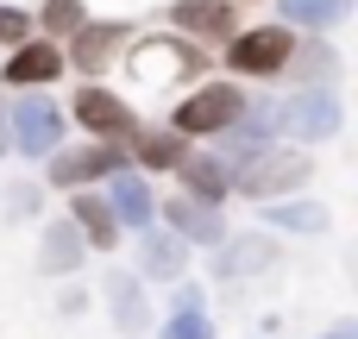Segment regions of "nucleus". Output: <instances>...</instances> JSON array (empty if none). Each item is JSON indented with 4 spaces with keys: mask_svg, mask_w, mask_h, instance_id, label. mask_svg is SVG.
I'll return each instance as SVG.
<instances>
[{
    "mask_svg": "<svg viewBox=\"0 0 358 339\" xmlns=\"http://www.w3.org/2000/svg\"><path fill=\"white\" fill-rule=\"evenodd\" d=\"M157 339H220V327H214L208 308H170L157 321Z\"/></svg>",
    "mask_w": 358,
    "mask_h": 339,
    "instance_id": "26",
    "label": "nucleus"
},
{
    "mask_svg": "<svg viewBox=\"0 0 358 339\" xmlns=\"http://www.w3.org/2000/svg\"><path fill=\"white\" fill-rule=\"evenodd\" d=\"M227 6H239V0H227Z\"/></svg>",
    "mask_w": 358,
    "mask_h": 339,
    "instance_id": "31",
    "label": "nucleus"
},
{
    "mask_svg": "<svg viewBox=\"0 0 358 339\" xmlns=\"http://www.w3.org/2000/svg\"><path fill=\"white\" fill-rule=\"evenodd\" d=\"M63 75H69V63H63V44L38 38V31L0 57V94H50Z\"/></svg>",
    "mask_w": 358,
    "mask_h": 339,
    "instance_id": "10",
    "label": "nucleus"
},
{
    "mask_svg": "<svg viewBox=\"0 0 358 339\" xmlns=\"http://www.w3.org/2000/svg\"><path fill=\"white\" fill-rule=\"evenodd\" d=\"M264 233H296V239H321L334 226L327 201H308V195H289V201H264Z\"/></svg>",
    "mask_w": 358,
    "mask_h": 339,
    "instance_id": "21",
    "label": "nucleus"
},
{
    "mask_svg": "<svg viewBox=\"0 0 358 339\" xmlns=\"http://www.w3.org/2000/svg\"><path fill=\"white\" fill-rule=\"evenodd\" d=\"M113 170H126V151H120V145H94V138H82V145H57V151L44 157V182H38V189H50V195L101 189Z\"/></svg>",
    "mask_w": 358,
    "mask_h": 339,
    "instance_id": "8",
    "label": "nucleus"
},
{
    "mask_svg": "<svg viewBox=\"0 0 358 339\" xmlns=\"http://www.w3.org/2000/svg\"><path fill=\"white\" fill-rule=\"evenodd\" d=\"M31 208H38V182H25V189L6 195V214H31Z\"/></svg>",
    "mask_w": 358,
    "mask_h": 339,
    "instance_id": "28",
    "label": "nucleus"
},
{
    "mask_svg": "<svg viewBox=\"0 0 358 339\" xmlns=\"http://www.w3.org/2000/svg\"><path fill=\"white\" fill-rule=\"evenodd\" d=\"M277 113H283V145H334L346 132V88L340 82H315V88H289L277 94Z\"/></svg>",
    "mask_w": 358,
    "mask_h": 339,
    "instance_id": "2",
    "label": "nucleus"
},
{
    "mask_svg": "<svg viewBox=\"0 0 358 339\" xmlns=\"http://www.w3.org/2000/svg\"><path fill=\"white\" fill-rule=\"evenodd\" d=\"M82 258H88V245L76 239L69 220H44L38 226V271L44 277H69V271H82Z\"/></svg>",
    "mask_w": 358,
    "mask_h": 339,
    "instance_id": "23",
    "label": "nucleus"
},
{
    "mask_svg": "<svg viewBox=\"0 0 358 339\" xmlns=\"http://www.w3.org/2000/svg\"><path fill=\"white\" fill-rule=\"evenodd\" d=\"M101 302H107V315H113V333H120V339L151 333V296H145V283H138L132 271H107V283H101Z\"/></svg>",
    "mask_w": 358,
    "mask_h": 339,
    "instance_id": "17",
    "label": "nucleus"
},
{
    "mask_svg": "<svg viewBox=\"0 0 358 339\" xmlns=\"http://www.w3.org/2000/svg\"><path fill=\"white\" fill-rule=\"evenodd\" d=\"M164 19H170V31H176V38H189L195 50H201V44H227V38L245 25V19H239V6H227V0H170V13H164Z\"/></svg>",
    "mask_w": 358,
    "mask_h": 339,
    "instance_id": "14",
    "label": "nucleus"
},
{
    "mask_svg": "<svg viewBox=\"0 0 358 339\" xmlns=\"http://www.w3.org/2000/svg\"><path fill=\"white\" fill-rule=\"evenodd\" d=\"M101 201H107V214L120 220V233H145V226H157V182L138 176L132 164L113 170V176L101 182Z\"/></svg>",
    "mask_w": 358,
    "mask_h": 339,
    "instance_id": "13",
    "label": "nucleus"
},
{
    "mask_svg": "<svg viewBox=\"0 0 358 339\" xmlns=\"http://www.w3.org/2000/svg\"><path fill=\"white\" fill-rule=\"evenodd\" d=\"M157 226L176 233L189 252H214L233 226H227V208H208V201H189V195H164L157 201Z\"/></svg>",
    "mask_w": 358,
    "mask_h": 339,
    "instance_id": "12",
    "label": "nucleus"
},
{
    "mask_svg": "<svg viewBox=\"0 0 358 339\" xmlns=\"http://www.w3.org/2000/svg\"><path fill=\"white\" fill-rule=\"evenodd\" d=\"M321 339H358L352 327H346V321H340V327H334V333H321Z\"/></svg>",
    "mask_w": 358,
    "mask_h": 339,
    "instance_id": "30",
    "label": "nucleus"
},
{
    "mask_svg": "<svg viewBox=\"0 0 358 339\" xmlns=\"http://www.w3.org/2000/svg\"><path fill=\"white\" fill-rule=\"evenodd\" d=\"M57 145H69V113L57 94H6V157L44 164Z\"/></svg>",
    "mask_w": 358,
    "mask_h": 339,
    "instance_id": "3",
    "label": "nucleus"
},
{
    "mask_svg": "<svg viewBox=\"0 0 358 339\" xmlns=\"http://www.w3.org/2000/svg\"><path fill=\"white\" fill-rule=\"evenodd\" d=\"M170 176L182 182L176 195H189V201H208V208H227V201H233V170H227L208 145H195V151H189Z\"/></svg>",
    "mask_w": 358,
    "mask_h": 339,
    "instance_id": "16",
    "label": "nucleus"
},
{
    "mask_svg": "<svg viewBox=\"0 0 358 339\" xmlns=\"http://www.w3.org/2000/svg\"><path fill=\"white\" fill-rule=\"evenodd\" d=\"M0 157H6V94H0Z\"/></svg>",
    "mask_w": 358,
    "mask_h": 339,
    "instance_id": "29",
    "label": "nucleus"
},
{
    "mask_svg": "<svg viewBox=\"0 0 358 339\" xmlns=\"http://www.w3.org/2000/svg\"><path fill=\"white\" fill-rule=\"evenodd\" d=\"M138 239V283H176V277H189V245L176 239V233H164V226H145V233H132Z\"/></svg>",
    "mask_w": 358,
    "mask_h": 339,
    "instance_id": "19",
    "label": "nucleus"
},
{
    "mask_svg": "<svg viewBox=\"0 0 358 339\" xmlns=\"http://www.w3.org/2000/svg\"><path fill=\"white\" fill-rule=\"evenodd\" d=\"M289 50H296V31L289 25H239L227 44H220V57H227V75L233 82H283V69H289Z\"/></svg>",
    "mask_w": 358,
    "mask_h": 339,
    "instance_id": "4",
    "label": "nucleus"
},
{
    "mask_svg": "<svg viewBox=\"0 0 358 339\" xmlns=\"http://www.w3.org/2000/svg\"><path fill=\"white\" fill-rule=\"evenodd\" d=\"M126 44H132V38H126V19H82V31L63 38V63L82 69L88 82H107V69L120 63Z\"/></svg>",
    "mask_w": 358,
    "mask_h": 339,
    "instance_id": "11",
    "label": "nucleus"
},
{
    "mask_svg": "<svg viewBox=\"0 0 358 339\" xmlns=\"http://www.w3.org/2000/svg\"><path fill=\"white\" fill-rule=\"evenodd\" d=\"M25 38H31V6L0 0V50H13V44H25Z\"/></svg>",
    "mask_w": 358,
    "mask_h": 339,
    "instance_id": "27",
    "label": "nucleus"
},
{
    "mask_svg": "<svg viewBox=\"0 0 358 339\" xmlns=\"http://www.w3.org/2000/svg\"><path fill=\"white\" fill-rule=\"evenodd\" d=\"M120 57H126L132 82H145L151 94H164V88H176V82H195V69H201V50H195L189 38H176V31H145V38L126 44Z\"/></svg>",
    "mask_w": 358,
    "mask_h": 339,
    "instance_id": "6",
    "label": "nucleus"
},
{
    "mask_svg": "<svg viewBox=\"0 0 358 339\" xmlns=\"http://www.w3.org/2000/svg\"><path fill=\"white\" fill-rule=\"evenodd\" d=\"M63 113H69V126H82L94 145H120V151H126V145H132V132L145 126V120L132 113V101H126V94H113L107 82H82V88L63 101Z\"/></svg>",
    "mask_w": 358,
    "mask_h": 339,
    "instance_id": "7",
    "label": "nucleus"
},
{
    "mask_svg": "<svg viewBox=\"0 0 358 339\" xmlns=\"http://www.w3.org/2000/svg\"><path fill=\"white\" fill-rule=\"evenodd\" d=\"M82 19H94V13H88V0H38L31 31H38V38H50V44H63L69 31H82Z\"/></svg>",
    "mask_w": 358,
    "mask_h": 339,
    "instance_id": "25",
    "label": "nucleus"
},
{
    "mask_svg": "<svg viewBox=\"0 0 358 339\" xmlns=\"http://www.w3.org/2000/svg\"><path fill=\"white\" fill-rule=\"evenodd\" d=\"M271 145H283V113H277V94H245V107H239V120L208 145L227 170H239L245 157H258V151H271Z\"/></svg>",
    "mask_w": 358,
    "mask_h": 339,
    "instance_id": "9",
    "label": "nucleus"
},
{
    "mask_svg": "<svg viewBox=\"0 0 358 339\" xmlns=\"http://www.w3.org/2000/svg\"><path fill=\"white\" fill-rule=\"evenodd\" d=\"M308 182H315V151H302V145H271L233 170V195H245L252 208L308 195Z\"/></svg>",
    "mask_w": 358,
    "mask_h": 339,
    "instance_id": "1",
    "label": "nucleus"
},
{
    "mask_svg": "<svg viewBox=\"0 0 358 339\" xmlns=\"http://www.w3.org/2000/svg\"><path fill=\"white\" fill-rule=\"evenodd\" d=\"M346 19H352V0H277V25L308 31V38H327Z\"/></svg>",
    "mask_w": 358,
    "mask_h": 339,
    "instance_id": "22",
    "label": "nucleus"
},
{
    "mask_svg": "<svg viewBox=\"0 0 358 339\" xmlns=\"http://www.w3.org/2000/svg\"><path fill=\"white\" fill-rule=\"evenodd\" d=\"M63 220L76 226V239L88 245V252H113L126 233H120V220L107 214V201H101V189H76L69 195V208H63Z\"/></svg>",
    "mask_w": 358,
    "mask_h": 339,
    "instance_id": "20",
    "label": "nucleus"
},
{
    "mask_svg": "<svg viewBox=\"0 0 358 339\" xmlns=\"http://www.w3.org/2000/svg\"><path fill=\"white\" fill-rule=\"evenodd\" d=\"M283 82H289V88L340 82V50H334L327 38H308V44H296V50H289V69H283Z\"/></svg>",
    "mask_w": 358,
    "mask_h": 339,
    "instance_id": "24",
    "label": "nucleus"
},
{
    "mask_svg": "<svg viewBox=\"0 0 358 339\" xmlns=\"http://www.w3.org/2000/svg\"><path fill=\"white\" fill-rule=\"evenodd\" d=\"M239 107H245V88L239 82H195L176 107H170V132H182L189 145H214L233 120H239Z\"/></svg>",
    "mask_w": 358,
    "mask_h": 339,
    "instance_id": "5",
    "label": "nucleus"
},
{
    "mask_svg": "<svg viewBox=\"0 0 358 339\" xmlns=\"http://www.w3.org/2000/svg\"><path fill=\"white\" fill-rule=\"evenodd\" d=\"M271 264H277V233H227L214 245V277L220 283H245Z\"/></svg>",
    "mask_w": 358,
    "mask_h": 339,
    "instance_id": "15",
    "label": "nucleus"
},
{
    "mask_svg": "<svg viewBox=\"0 0 358 339\" xmlns=\"http://www.w3.org/2000/svg\"><path fill=\"white\" fill-rule=\"evenodd\" d=\"M189 151H195V145H189L182 132H170V126H138L132 145H126V164H132L138 176H170Z\"/></svg>",
    "mask_w": 358,
    "mask_h": 339,
    "instance_id": "18",
    "label": "nucleus"
}]
</instances>
